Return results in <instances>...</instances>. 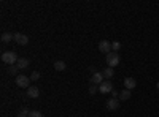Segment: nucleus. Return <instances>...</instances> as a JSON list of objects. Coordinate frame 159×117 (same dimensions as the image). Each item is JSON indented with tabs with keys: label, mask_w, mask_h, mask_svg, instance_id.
I'll return each instance as SVG.
<instances>
[{
	"label": "nucleus",
	"mask_w": 159,
	"mask_h": 117,
	"mask_svg": "<svg viewBox=\"0 0 159 117\" xmlns=\"http://www.w3.org/2000/svg\"><path fill=\"white\" fill-rule=\"evenodd\" d=\"M18 60L19 59H18L15 51H5V52L2 54V62L3 63H8V67H10V65H16Z\"/></svg>",
	"instance_id": "nucleus-1"
},
{
	"label": "nucleus",
	"mask_w": 159,
	"mask_h": 117,
	"mask_svg": "<svg viewBox=\"0 0 159 117\" xmlns=\"http://www.w3.org/2000/svg\"><path fill=\"white\" fill-rule=\"evenodd\" d=\"M105 60H107V65L110 68H115L116 65H119V60H121V59H119L118 52H113V51H111L110 54H107V59H105Z\"/></svg>",
	"instance_id": "nucleus-2"
},
{
	"label": "nucleus",
	"mask_w": 159,
	"mask_h": 117,
	"mask_svg": "<svg viewBox=\"0 0 159 117\" xmlns=\"http://www.w3.org/2000/svg\"><path fill=\"white\" fill-rule=\"evenodd\" d=\"M16 84L21 89H29L30 87V76H24V74H18L16 76Z\"/></svg>",
	"instance_id": "nucleus-3"
},
{
	"label": "nucleus",
	"mask_w": 159,
	"mask_h": 117,
	"mask_svg": "<svg viewBox=\"0 0 159 117\" xmlns=\"http://www.w3.org/2000/svg\"><path fill=\"white\" fill-rule=\"evenodd\" d=\"M113 90H115V87H113L111 81H103L99 86V92L100 94H110V92H113Z\"/></svg>",
	"instance_id": "nucleus-4"
},
{
	"label": "nucleus",
	"mask_w": 159,
	"mask_h": 117,
	"mask_svg": "<svg viewBox=\"0 0 159 117\" xmlns=\"http://www.w3.org/2000/svg\"><path fill=\"white\" fill-rule=\"evenodd\" d=\"M99 51H100V52H103V54H110L111 52V43L108 40H102L99 43Z\"/></svg>",
	"instance_id": "nucleus-5"
},
{
	"label": "nucleus",
	"mask_w": 159,
	"mask_h": 117,
	"mask_svg": "<svg viewBox=\"0 0 159 117\" xmlns=\"http://www.w3.org/2000/svg\"><path fill=\"white\" fill-rule=\"evenodd\" d=\"M15 41H16L18 44L24 46V44H27V43H29V36H27V35H24V33H15Z\"/></svg>",
	"instance_id": "nucleus-6"
},
{
	"label": "nucleus",
	"mask_w": 159,
	"mask_h": 117,
	"mask_svg": "<svg viewBox=\"0 0 159 117\" xmlns=\"http://www.w3.org/2000/svg\"><path fill=\"white\" fill-rule=\"evenodd\" d=\"M91 82L96 84V86H100V84L103 82V73H100V71L94 73V74L91 76Z\"/></svg>",
	"instance_id": "nucleus-7"
},
{
	"label": "nucleus",
	"mask_w": 159,
	"mask_h": 117,
	"mask_svg": "<svg viewBox=\"0 0 159 117\" xmlns=\"http://www.w3.org/2000/svg\"><path fill=\"white\" fill-rule=\"evenodd\" d=\"M135 87H137V81L134 79V77H126V79H124V89L132 90V89H135Z\"/></svg>",
	"instance_id": "nucleus-8"
},
{
	"label": "nucleus",
	"mask_w": 159,
	"mask_h": 117,
	"mask_svg": "<svg viewBox=\"0 0 159 117\" xmlns=\"http://www.w3.org/2000/svg\"><path fill=\"white\" fill-rule=\"evenodd\" d=\"M27 97H30V98H38V97H40V89L35 87V86H30V87L27 89Z\"/></svg>",
	"instance_id": "nucleus-9"
},
{
	"label": "nucleus",
	"mask_w": 159,
	"mask_h": 117,
	"mask_svg": "<svg viewBox=\"0 0 159 117\" xmlns=\"http://www.w3.org/2000/svg\"><path fill=\"white\" fill-rule=\"evenodd\" d=\"M107 108H108L110 111L118 109V108H119V98H111V100H108V101H107Z\"/></svg>",
	"instance_id": "nucleus-10"
},
{
	"label": "nucleus",
	"mask_w": 159,
	"mask_h": 117,
	"mask_svg": "<svg viewBox=\"0 0 159 117\" xmlns=\"http://www.w3.org/2000/svg\"><path fill=\"white\" fill-rule=\"evenodd\" d=\"M29 65H30V60H29V59H22V57H21V59H19V60L16 62V67H18L19 70H24V68H27Z\"/></svg>",
	"instance_id": "nucleus-11"
},
{
	"label": "nucleus",
	"mask_w": 159,
	"mask_h": 117,
	"mask_svg": "<svg viewBox=\"0 0 159 117\" xmlns=\"http://www.w3.org/2000/svg\"><path fill=\"white\" fill-rule=\"evenodd\" d=\"M0 40H2V43H10L11 40H15V33H2V36H0Z\"/></svg>",
	"instance_id": "nucleus-12"
},
{
	"label": "nucleus",
	"mask_w": 159,
	"mask_h": 117,
	"mask_svg": "<svg viewBox=\"0 0 159 117\" xmlns=\"http://www.w3.org/2000/svg\"><path fill=\"white\" fill-rule=\"evenodd\" d=\"M102 73H103V77H105V79H107V81H110L111 77L115 76V71H113V68H110V67H108V68H105V70H103Z\"/></svg>",
	"instance_id": "nucleus-13"
},
{
	"label": "nucleus",
	"mask_w": 159,
	"mask_h": 117,
	"mask_svg": "<svg viewBox=\"0 0 159 117\" xmlns=\"http://www.w3.org/2000/svg\"><path fill=\"white\" fill-rule=\"evenodd\" d=\"M54 68H56L57 71H64L65 68H67V65H65L64 60H56V62H54Z\"/></svg>",
	"instance_id": "nucleus-14"
},
{
	"label": "nucleus",
	"mask_w": 159,
	"mask_h": 117,
	"mask_svg": "<svg viewBox=\"0 0 159 117\" xmlns=\"http://www.w3.org/2000/svg\"><path fill=\"white\" fill-rule=\"evenodd\" d=\"M130 90H127V89H124L121 94H119V101H126V100H129L130 98Z\"/></svg>",
	"instance_id": "nucleus-15"
},
{
	"label": "nucleus",
	"mask_w": 159,
	"mask_h": 117,
	"mask_svg": "<svg viewBox=\"0 0 159 117\" xmlns=\"http://www.w3.org/2000/svg\"><path fill=\"white\" fill-rule=\"evenodd\" d=\"M7 71H8V74H11V76H18V71H19V68L16 67V65H10Z\"/></svg>",
	"instance_id": "nucleus-16"
},
{
	"label": "nucleus",
	"mask_w": 159,
	"mask_h": 117,
	"mask_svg": "<svg viewBox=\"0 0 159 117\" xmlns=\"http://www.w3.org/2000/svg\"><path fill=\"white\" fill-rule=\"evenodd\" d=\"M29 112H30L29 109H25V108H24V109H21V111L18 112L16 117H29Z\"/></svg>",
	"instance_id": "nucleus-17"
},
{
	"label": "nucleus",
	"mask_w": 159,
	"mask_h": 117,
	"mask_svg": "<svg viewBox=\"0 0 159 117\" xmlns=\"http://www.w3.org/2000/svg\"><path fill=\"white\" fill-rule=\"evenodd\" d=\"M119 48H121V43H119V41H113L111 43V51H113V52H116Z\"/></svg>",
	"instance_id": "nucleus-18"
},
{
	"label": "nucleus",
	"mask_w": 159,
	"mask_h": 117,
	"mask_svg": "<svg viewBox=\"0 0 159 117\" xmlns=\"http://www.w3.org/2000/svg\"><path fill=\"white\" fill-rule=\"evenodd\" d=\"M29 117H43V114L40 111H30L29 112Z\"/></svg>",
	"instance_id": "nucleus-19"
},
{
	"label": "nucleus",
	"mask_w": 159,
	"mask_h": 117,
	"mask_svg": "<svg viewBox=\"0 0 159 117\" xmlns=\"http://www.w3.org/2000/svg\"><path fill=\"white\" fill-rule=\"evenodd\" d=\"M97 90H99V86H96V84H92V86L89 87V94H91V95H94V94L97 92Z\"/></svg>",
	"instance_id": "nucleus-20"
},
{
	"label": "nucleus",
	"mask_w": 159,
	"mask_h": 117,
	"mask_svg": "<svg viewBox=\"0 0 159 117\" xmlns=\"http://www.w3.org/2000/svg\"><path fill=\"white\" fill-rule=\"evenodd\" d=\"M37 79H40V73H38V71H32V74H30V81H37Z\"/></svg>",
	"instance_id": "nucleus-21"
},
{
	"label": "nucleus",
	"mask_w": 159,
	"mask_h": 117,
	"mask_svg": "<svg viewBox=\"0 0 159 117\" xmlns=\"http://www.w3.org/2000/svg\"><path fill=\"white\" fill-rule=\"evenodd\" d=\"M111 95H113V98H118V97H119V94L116 92V90H113V92H111Z\"/></svg>",
	"instance_id": "nucleus-22"
},
{
	"label": "nucleus",
	"mask_w": 159,
	"mask_h": 117,
	"mask_svg": "<svg viewBox=\"0 0 159 117\" xmlns=\"http://www.w3.org/2000/svg\"><path fill=\"white\" fill-rule=\"evenodd\" d=\"M89 71H91L92 74H94V73H97V71H96V67H89Z\"/></svg>",
	"instance_id": "nucleus-23"
},
{
	"label": "nucleus",
	"mask_w": 159,
	"mask_h": 117,
	"mask_svg": "<svg viewBox=\"0 0 159 117\" xmlns=\"http://www.w3.org/2000/svg\"><path fill=\"white\" fill-rule=\"evenodd\" d=\"M156 87H157V90H159V82H157V86H156Z\"/></svg>",
	"instance_id": "nucleus-24"
}]
</instances>
